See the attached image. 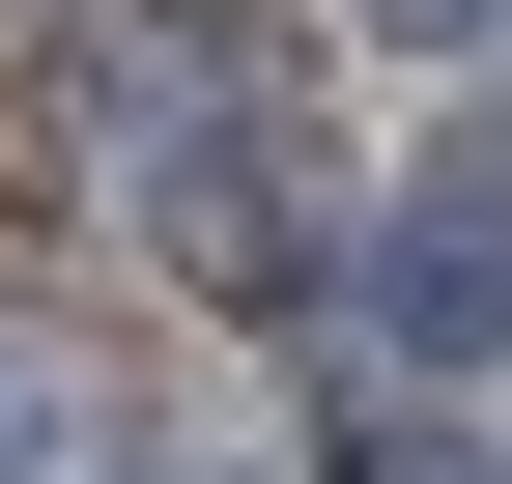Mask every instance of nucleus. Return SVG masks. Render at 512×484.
Wrapping results in <instances>:
<instances>
[{
    "label": "nucleus",
    "mask_w": 512,
    "mask_h": 484,
    "mask_svg": "<svg viewBox=\"0 0 512 484\" xmlns=\"http://www.w3.org/2000/svg\"><path fill=\"white\" fill-rule=\"evenodd\" d=\"M86 114H114V200H143L200 285H313V114H285V57H228V29H86Z\"/></svg>",
    "instance_id": "nucleus-1"
},
{
    "label": "nucleus",
    "mask_w": 512,
    "mask_h": 484,
    "mask_svg": "<svg viewBox=\"0 0 512 484\" xmlns=\"http://www.w3.org/2000/svg\"><path fill=\"white\" fill-rule=\"evenodd\" d=\"M370 314H399L427 371H484V342H512V143H484V171H427V200L370 228Z\"/></svg>",
    "instance_id": "nucleus-2"
},
{
    "label": "nucleus",
    "mask_w": 512,
    "mask_h": 484,
    "mask_svg": "<svg viewBox=\"0 0 512 484\" xmlns=\"http://www.w3.org/2000/svg\"><path fill=\"white\" fill-rule=\"evenodd\" d=\"M342 29H399V57H484V29H512V0H342Z\"/></svg>",
    "instance_id": "nucleus-3"
},
{
    "label": "nucleus",
    "mask_w": 512,
    "mask_h": 484,
    "mask_svg": "<svg viewBox=\"0 0 512 484\" xmlns=\"http://www.w3.org/2000/svg\"><path fill=\"white\" fill-rule=\"evenodd\" d=\"M342 484H512V456H456V428H370V456H342Z\"/></svg>",
    "instance_id": "nucleus-4"
},
{
    "label": "nucleus",
    "mask_w": 512,
    "mask_h": 484,
    "mask_svg": "<svg viewBox=\"0 0 512 484\" xmlns=\"http://www.w3.org/2000/svg\"><path fill=\"white\" fill-rule=\"evenodd\" d=\"M0 484H57V371H0Z\"/></svg>",
    "instance_id": "nucleus-5"
}]
</instances>
